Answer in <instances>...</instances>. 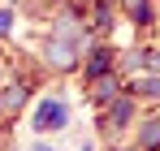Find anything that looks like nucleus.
Masks as SVG:
<instances>
[{"mask_svg": "<svg viewBox=\"0 0 160 151\" xmlns=\"http://www.w3.org/2000/svg\"><path fill=\"white\" fill-rule=\"evenodd\" d=\"M143 147H147V151L160 147V117H156V121H147V129H143Z\"/></svg>", "mask_w": 160, "mask_h": 151, "instance_id": "obj_3", "label": "nucleus"}, {"mask_svg": "<svg viewBox=\"0 0 160 151\" xmlns=\"http://www.w3.org/2000/svg\"><path fill=\"white\" fill-rule=\"evenodd\" d=\"M35 125H39V129H61V125H65V104L43 100L39 108H35Z\"/></svg>", "mask_w": 160, "mask_h": 151, "instance_id": "obj_1", "label": "nucleus"}, {"mask_svg": "<svg viewBox=\"0 0 160 151\" xmlns=\"http://www.w3.org/2000/svg\"><path fill=\"white\" fill-rule=\"evenodd\" d=\"M13 30V13H0V35H9Z\"/></svg>", "mask_w": 160, "mask_h": 151, "instance_id": "obj_7", "label": "nucleus"}, {"mask_svg": "<svg viewBox=\"0 0 160 151\" xmlns=\"http://www.w3.org/2000/svg\"><path fill=\"white\" fill-rule=\"evenodd\" d=\"M18 104H22V91L9 86V91H4V108H18Z\"/></svg>", "mask_w": 160, "mask_h": 151, "instance_id": "obj_6", "label": "nucleus"}, {"mask_svg": "<svg viewBox=\"0 0 160 151\" xmlns=\"http://www.w3.org/2000/svg\"><path fill=\"white\" fill-rule=\"evenodd\" d=\"M48 61H52L56 69H69V65H74V48H69L65 39H52V43H48Z\"/></svg>", "mask_w": 160, "mask_h": 151, "instance_id": "obj_2", "label": "nucleus"}, {"mask_svg": "<svg viewBox=\"0 0 160 151\" xmlns=\"http://www.w3.org/2000/svg\"><path fill=\"white\" fill-rule=\"evenodd\" d=\"M108 69V52H95V61H91V74H104Z\"/></svg>", "mask_w": 160, "mask_h": 151, "instance_id": "obj_5", "label": "nucleus"}, {"mask_svg": "<svg viewBox=\"0 0 160 151\" xmlns=\"http://www.w3.org/2000/svg\"><path fill=\"white\" fill-rule=\"evenodd\" d=\"M138 91H143V95H160V78H143Z\"/></svg>", "mask_w": 160, "mask_h": 151, "instance_id": "obj_4", "label": "nucleus"}, {"mask_svg": "<svg viewBox=\"0 0 160 151\" xmlns=\"http://www.w3.org/2000/svg\"><path fill=\"white\" fill-rule=\"evenodd\" d=\"M39 151H52V147H39Z\"/></svg>", "mask_w": 160, "mask_h": 151, "instance_id": "obj_8", "label": "nucleus"}]
</instances>
